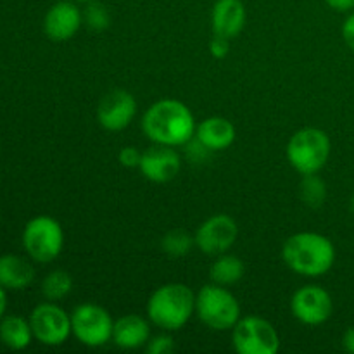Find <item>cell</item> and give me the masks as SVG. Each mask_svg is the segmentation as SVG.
Returning <instances> with one entry per match:
<instances>
[{"mask_svg": "<svg viewBox=\"0 0 354 354\" xmlns=\"http://www.w3.org/2000/svg\"><path fill=\"white\" fill-rule=\"evenodd\" d=\"M196 120L189 107L175 99H162L152 104L142 118V130L154 144L178 147L196 135Z\"/></svg>", "mask_w": 354, "mask_h": 354, "instance_id": "1", "label": "cell"}, {"mask_svg": "<svg viewBox=\"0 0 354 354\" xmlns=\"http://www.w3.org/2000/svg\"><path fill=\"white\" fill-rule=\"evenodd\" d=\"M282 258L294 273L303 277H322L335 263V248L325 235L301 232L286 241Z\"/></svg>", "mask_w": 354, "mask_h": 354, "instance_id": "2", "label": "cell"}, {"mask_svg": "<svg viewBox=\"0 0 354 354\" xmlns=\"http://www.w3.org/2000/svg\"><path fill=\"white\" fill-rule=\"evenodd\" d=\"M196 311V294L183 283H166L159 287L147 303V317L156 327L175 332L185 327Z\"/></svg>", "mask_w": 354, "mask_h": 354, "instance_id": "3", "label": "cell"}, {"mask_svg": "<svg viewBox=\"0 0 354 354\" xmlns=\"http://www.w3.org/2000/svg\"><path fill=\"white\" fill-rule=\"evenodd\" d=\"M287 158L297 173L315 175L330 158V138L320 128H303L289 140Z\"/></svg>", "mask_w": 354, "mask_h": 354, "instance_id": "4", "label": "cell"}, {"mask_svg": "<svg viewBox=\"0 0 354 354\" xmlns=\"http://www.w3.org/2000/svg\"><path fill=\"white\" fill-rule=\"evenodd\" d=\"M199 320L213 330H230L241 320V304L223 286H204L196 296Z\"/></svg>", "mask_w": 354, "mask_h": 354, "instance_id": "5", "label": "cell"}, {"mask_svg": "<svg viewBox=\"0 0 354 354\" xmlns=\"http://www.w3.org/2000/svg\"><path fill=\"white\" fill-rule=\"evenodd\" d=\"M23 245L33 261L50 263L61 254L64 245V232L52 216H37L26 223L23 230Z\"/></svg>", "mask_w": 354, "mask_h": 354, "instance_id": "6", "label": "cell"}, {"mask_svg": "<svg viewBox=\"0 0 354 354\" xmlns=\"http://www.w3.org/2000/svg\"><path fill=\"white\" fill-rule=\"evenodd\" d=\"M232 344L239 354H275L280 349V337L268 320L248 317L234 327Z\"/></svg>", "mask_w": 354, "mask_h": 354, "instance_id": "7", "label": "cell"}, {"mask_svg": "<svg viewBox=\"0 0 354 354\" xmlns=\"http://www.w3.org/2000/svg\"><path fill=\"white\" fill-rule=\"evenodd\" d=\"M73 335L88 348H100L113 339L114 322L107 310L86 303L76 306L71 313Z\"/></svg>", "mask_w": 354, "mask_h": 354, "instance_id": "8", "label": "cell"}, {"mask_svg": "<svg viewBox=\"0 0 354 354\" xmlns=\"http://www.w3.org/2000/svg\"><path fill=\"white\" fill-rule=\"evenodd\" d=\"M31 330L35 339L45 346H61L73 334L71 317L52 301L41 303L31 311Z\"/></svg>", "mask_w": 354, "mask_h": 354, "instance_id": "9", "label": "cell"}, {"mask_svg": "<svg viewBox=\"0 0 354 354\" xmlns=\"http://www.w3.org/2000/svg\"><path fill=\"white\" fill-rule=\"evenodd\" d=\"M239 227L228 214H214L207 218L196 232V245L209 256L225 254L235 244Z\"/></svg>", "mask_w": 354, "mask_h": 354, "instance_id": "10", "label": "cell"}, {"mask_svg": "<svg viewBox=\"0 0 354 354\" xmlns=\"http://www.w3.org/2000/svg\"><path fill=\"white\" fill-rule=\"evenodd\" d=\"M292 315L304 325H322L332 317L334 303L324 287L304 286L290 299Z\"/></svg>", "mask_w": 354, "mask_h": 354, "instance_id": "11", "label": "cell"}, {"mask_svg": "<svg viewBox=\"0 0 354 354\" xmlns=\"http://www.w3.org/2000/svg\"><path fill=\"white\" fill-rule=\"evenodd\" d=\"M137 114V100L127 90H111L97 106V120L107 131H121L133 121Z\"/></svg>", "mask_w": 354, "mask_h": 354, "instance_id": "12", "label": "cell"}, {"mask_svg": "<svg viewBox=\"0 0 354 354\" xmlns=\"http://www.w3.org/2000/svg\"><path fill=\"white\" fill-rule=\"evenodd\" d=\"M83 23V12L73 0H61L47 10L44 30L50 40L66 41L75 37Z\"/></svg>", "mask_w": 354, "mask_h": 354, "instance_id": "13", "label": "cell"}, {"mask_svg": "<svg viewBox=\"0 0 354 354\" xmlns=\"http://www.w3.org/2000/svg\"><path fill=\"white\" fill-rule=\"evenodd\" d=\"M180 156L169 145L156 144L154 147L142 152L140 171L147 180L154 183H166L175 178L180 171Z\"/></svg>", "mask_w": 354, "mask_h": 354, "instance_id": "14", "label": "cell"}, {"mask_svg": "<svg viewBox=\"0 0 354 354\" xmlns=\"http://www.w3.org/2000/svg\"><path fill=\"white\" fill-rule=\"evenodd\" d=\"M213 33L228 40L237 37L245 24V7L242 0H216L211 14Z\"/></svg>", "mask_w": 354, "mask_h": 354, "instance_id": "15", "label": "cell"}, {"mask_svg": "<svg viewBox=\"0 0 354 354\" xmlns=\"http://www.w3.org/2000/svg\"><path fill=\"white\" fill-rule=\"evenodd\" d=\"M151 339V327L145 318L138 315H124L114 322L113 341L121 349H137Z\"/></svg>", "mask_w": 354, "mask_h": 354, "instance_id": "16", "label": "cell"}, {"mask_svg": "<svg viewBox=\"0 0 354 354\" xmlns=\"http://www.w3.org/2000/svg\"><path fill=\"white\" fill-rule=\"evenodd\" d=\"M196 138L207 151H225L235 140V127L221 116H211L196 128Z\"/></svg>", "mask_w": 354, "mask_h": 354, "instance_id": "17", "label": "cell"}, {"mask_svg": "<svg viewBox=\"0 0 354 354\" xmlns=\"http://www.w3.org/2000/svg\"><path fill=\"white\" fill-rule=\"evenodd\" d=\"M35 268L28 259L17 254L0 256V286L9 290L26 289L33 283Z\"/></svg>", "mask_w": 354, "mask_h": 354, "instance_id": "18", "label": "cell"}, {"mask_svg": "<svg viewBox=\"0 0 354 354\" xmlns=\"http://www.w3.org/2000/svg\"><path fill=\"white\" fill-rule=\"evenodd\" d=\"M33 330H31L30 320L17 317V315H9L3 317L0 322V341L14 351L26 349L33 339Z\"/></svg>", "mask_w": 354, "mask_h": 354, "instance_id": "19", "label": "cell"}, {"mask_svg": "<svg viewBox=\"0 0 354 354\" xmlns=\"http://www.w3.org/2000/svg\"><path fill=\"white\" fill-rule=\"evenodd\" d=\"M245 273V265L241 258L234 254H220L214 263L211 265L209 277L213 280V283L218 286H234L239 280L244 277Z\"/></svg>", "mask_w": 354, "mask_h": 354, "instance_id": "20", "label": "cell"}, {"mask_svg": "<svg viewBox=\"0 0 354 354\" xmlns=\"http://www.w3.org/2000/svg\"><path fill=\"white\" fill-rule=\"evenodd\" d=\"M71 289L73 279L64 270H54L41 282V294L45 296V299L52 301V303L64 299L71 292Z\"/></svg>", "mask_w": 354, "mask_h": 354, "instance_id": "21", "label": "cell"}, {"mask_svg": "<svg viewBox=\"0 0 354 354\" xmlns=\"http://www.w3.org/2000/svg\"><path fill=\"white\" fill-rule=\"evenodd\" d=\"M194 244H196V239L189 232L183 230V228L169 230L161 241L162 251L168 256H171V258H183V256H187Z\"/></svg>", "mask_w": 354, "mask_h": 354, "instance_id": "22", "label": "cell"}, {"mask_svg": "<svg viewBox=\"0 0 354 354\" xmlns=\"http://www.w3.org/2000/svg\"><path fill=\"white\" fill-rule=\"evenodd\" d=\"M299 196L306 206L320 207L327 199V185L317 173L304 175L299 185Z\"/></svg>", "mask_w": 354, "mask_h": 354, "instance_id": "23", "label": "cell"}, {"mask_svg": "<svg viewBox=\"0 0 354 354\" xmlns=\"http://www.w3.org/2000/svg\"><path fill=\"white\" fill-rule=\"evenodd\" d=\"M83 23L90 28V30H106L111 23V16L107 12V7L100 3L99 0H92L86 3V9L83 12Z\"/></svg>", "mask_w": 354, "mask_h": 354, "instance_id": "24", "label": "cell"}, {"mask_svg": "<svg viewBox=\"0 0 354 354\" xmlns=\"http://www.w3.org/2000/svg\"><path fill=\"white\" fill-rule=\"evenodd\" d=\"M175 351V341L171 335L162 334L156 335L154 339H149L147 353L149 354H169Z\"/></svg>", "mask_w": 354, "mask_h": 354, "instance_id": "25", "label": "cell"}, {"mask_svg": "<svg viewBox=\"0 0 354 354\" xmlns=\"http://www.w3.org/2000/svg\"><path fill=\"white\" fill-rule=\"evenodd\" d=\"M118 158H120L121 165L127 166V168H137V166H140V161H142V154L137 151V149L131 147V145L121 149Z\"/></svg>", "mask_w": 354, "mask_h": 354, "instance_id": "26", "label": "cell"}, {"mask_svg": "<svg viewBox=\"0 0 354 354\" xmlns=\"http://www.w3.org/2000/svg\"><path fill=\"white\" fill-rule=\"evenodd\" d=\"M209 50L211 54H213V57L216 59L227 57L228 50H230V40L225 37H218V35H214V38L209 44Z\"/></svg>", "mask_w": 354, "mask_h": 354, "instance_id": "27", "label": "cell"}, {"mask_svg": "<svg viewBox=\"0 0 354 354\" xmlns=\"http://www.w3.org/2000/svg\"><path fill=\"white\" fill-rule=\"evenodd\" d=\"M342 37H344L348 47L354 52V12L342 24Z\"/></svg>", "mask_w": 354, "mask_h": 354, "instance_id": "28", "label": "cell"}, {"mask_svg": "<svg viewBox=\"0 0 354 354\" xmlns=\"http://www.w3.org/2000/svg\"><path fill=\"white\" fill-rule=\"evenodd\" d=\"M328 7L339 12H346V10L354 9V0H325Z\"/></svg>", "mask_w": 354, "mask_h": 354, "instance_id": "29", "label": "cell"}, {"mask_svg": "<svg viewBox=\"0 0 354 354\" xmlns=\"http://www.w3.org/2000/svg\"><path fill=\"white\" fill-rule=\"evenodd\" d=\"M342 346H344L346 351L354 354V325L349 327L348 330L344 332V335H342Z\"/></svg>", "mask_w": 354, "mask_h": 354, "instance_id": "30", "label": "cell"}, {"mask_svg": "<svg viewBox=\"0 0 354 354\" xmlns=\"http://www.w3.org/2000/svg\"><path fill=\"white\" fill-rule=\"evenodd\" d=\"M7 310V296H6V289L0 286V320L3 318V313Z\"/></svg>", "mask_w": 354, "mask_h": 354, "instance_id": "31", "label": "cell"}, {"mask_svg": "<svg viewBox=\"0 0 354 354\" xmlns=\"http://www.w3.org/2000/svg\"><path fill=\"white\" fill-rule=\"evenodd\" d=\"M349 209H351V213L354 214V196L351 197V201H349Z\"/></svg>", "mask_w": 354, "mask_h": 354, "instance_id": "32", "label": "cell"}, {"mask_svg": "<svg viewBox=\"0 0 354 354\" xmlns=\"http://www.w3.org/2000/svg\"><path fill=\"white\" fill-rule=\"evenodd\" d=\"M73 2H76V3H88V2H92V0H73Z\"/></svg>", "mask_w": 354, "mask_h": 354, "instance_id": "33", "label": "cell"}]
</instances>
